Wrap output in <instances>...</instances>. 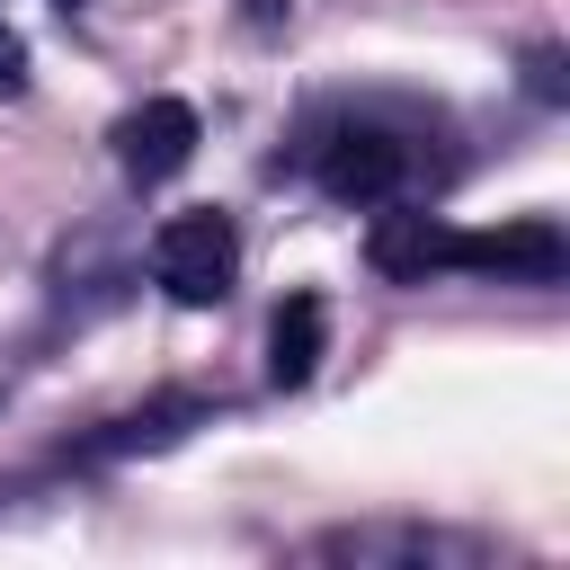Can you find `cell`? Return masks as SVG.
Returning a JSON list of instances; mask_svg holds the SVG:
<instances>
[{"instance_id":"cell-1","label":"cell","mask_w":570,"mask_h":570,"mask_svg":"<svg viewBox=\"0 0 570 570\" xmlns=\"http://www.w3.org/2000/svg\"><path fill=\"white\" fill-rule=\"evenodd\" d=\"M232 267H240V232H232V214H214V205L169 214V223L151 232V276H160V294L187 303V312L223 303V294H232Z\"/></svg>"},{"instance_id":"cell-2","label":"cell","mask_w":570,"mask_h":570,"mask_svg":"<svg viewBox=\"0 0 570 570\" xmlns=\"http://www.w3.org/2000/svg\"><path fill=\"white\" fill-rule=\"evenodd\" d=\"M454 267L499 276V285H561L570 232H561L552 214H517V223H490V232H454Z\"/></svg>"},{"instance_id":"cell-3","label":"cell","mask_w":570,"mask_h":570,"mask_svg":"<svg viewBox=\"0 0 570 570\" xmlns=\"http://www.w3.org/2000/svg\"><path fill=\"white\" fill-rule=\"evenodd\" d=\"M401 178H410V142L392 125H338L321 142V196L338 205H383L401 196Z\"/></svg>"},{"instance_id":"cell-4","label":"cell","mask_w":570,"mask_h":570,"mask_svg":"<svg viewBox=\"0 0 570 570\" xmlns=\"http://www.w3.org/2000/svg\"><path fill=\"white\" fill-rule=\"evenodd\" d=\"M116 169L134 178V187H160V178H178L187 160H196V107L187 98H142V107H125L116 116Z\"/></svg>"},{"instance_id":"cell-5","label":"cell","mask_w":570,"mask_h":570,"mask_svg":"<svg viewBox=\"0 0 570 570\" xmlns=\"http://www.w3.org/2000/svg\"><path fill=\"white\" fill-rule=\"evenodd\" d=\"M365 267L392 276V285H428V276L454 267V223H436V214H374Z\"/></svg>"},{"instance_id":"cell-6","label":"cell","mask_w":570,"mask_h":570,"mask_svg":"<svg viewBox=\"0 0 570 570\" xmlns=\"http://www.w3.org/2000/svg\"><path fill=\"white\" fill-rule=\"evenodd\" d=\"M321 347H330V312H321V294H285V303H276V330H267V383H276V392L312 383Z\"/></svg>"},{"instance_id":"cell-7","label":"cell","mask_w":570,"mask_h":570,"mask_svg":"<svg viewBox=\"0 0 570 570\" xmlns=\"http://www.w3.org/2000/svg\"><path fill=\"white\" fill-rule=\"evenodd\" d=\"M196 419H205V401H196V392H160V401H142V410L107 419V428H98L80 454H151V445H178Z\"/></svg>"},{"instance_id":"cell-8","label":"cell","mask_w":570,"mask_h":570,"mask_svg":"<svg viewBox=\"0 0 570 570\" xmlns=\"http://www.w3.org/2000/svg\"><path fill=\"white\" fill-rule=\"evenodd\" d=\"M312 552H338V561H463L472 543H445V534H321Z\"/></svg>"},{"instance_id":"cell-9","label":"cell","mask_w":570,"mask_h":570,"mask_svg":"<svg viewBox=\"0 0 570 570\" xmlns=\"http://www.w3.org/2000/svg\"><path fill=\"white\" fill-rule=\"evenodd\" d=\"M18 80H27V45H18V36H9V27H0V98H9V89H18Z\"/></svg>"},{"instance_id":"cell-10","label":"cell","mask_w":570,"mask_h":570,"mask_svg":"<svg viewBox=\"0 0 570 570\" xmlns=\"http://www.w3.org/2000/svg\"><path fill=\"white\" fill-rule=\"evenodd\" d=\"M276 9H285V0H249V18H276Z\"/></svg>"},{"instance_id":"cell-11","label":"cell","mask_w":570,"mask_h":570,"mask_svg":"<svg viewBox=\"0 0 570 570\" xmlns=\"http://www.w3.org/2000/svg\"><path fill=\"white\" fill-rule=\"evenodd\" d=\"M53 9H80V0H53Z\"/></svg>"}]
</instances>
